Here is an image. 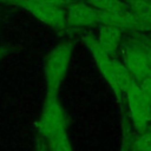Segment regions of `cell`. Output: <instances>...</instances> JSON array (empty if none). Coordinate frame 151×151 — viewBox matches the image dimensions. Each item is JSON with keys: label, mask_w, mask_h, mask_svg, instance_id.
Masks as SVG:
<instances>
[{"label": "cell", "mask_w": 151, "mask_h": 151, "mask_svg": "<svg viewBox=\"0 0 151 151\" xmlns=\"http://www.w3.org/2000/svg\"><path fill=\"white\" fill-rule=\"evenodd\" d=\"M131 136H132V133H130L129 130H124L122 151H131V149H130V139H131Z\"/></svg>", "instance_id": "15"}, {"label": "cell", "mask_w": 151, "mask_h": 151, "mask_svg": "<svg viewBox=\"0 0 151 151\" xmlns=\"http://www.w3.org/2000/svg\"><path fill=\"white\" fill-rule=\"evenodd\" d=\"M66 29H77L99 25L100 11L90 6L83 0L71 1L66 7Z\"/></svg>", "instance_id": "8"}, {"label": "cell", "mask_w": 151, "mask_h": 151, "mask_svg": "<svg viewBox=\"0 0 151 151\" xmlns=\"http://www.w3.org/2000/svg\"><path fill=\"white\" fill-rule=\"evenodd\" d=\"M5 4H11L21 7L35 19L50 26L54 31L63 33L66 31V11L65 7H58L53 5H47L33 0H0Z\"/></svg>", "instance_id": "5"}, {"label": "cell", "mask_w": 151, "mask_h": 151, "mask_svg": "<svg viewBox=\"0 0 151 151\" xmlns=\"http://www.w3.org/2000/svg\"><path fill=\"white\" fill-rule=\"evenodd\" d=\"M47 146L50 151H73L67 132L63 133L60 137L54 139L52 143L47 144Z\"/></svg>", "instance_id": "13"}, {"label": "cell", "mask_w": 151, "mask_h": 151, "mask_svg": "<svg viewBox=\"0 0 151 151\" xmlns=\"http://www.w3.org/2000/svg\"><path fill=\"white\" fill-rule=\"evenodd\" d=\"M68 1H70V2H71V1H77V0H68Z\"/></svg>", "instance_id": "18"}, {"label": "cell", "mask_w": 151, "mask_h": 151, "mask_svg": "<svg viewBox=\"0 0 151 151\" xmlns=\"http://www.w3.org/2000/svg\"><path fill=\"white\" fill-rule=\"evenodd\" d=\"M35 126L39 138L45 140L46 144L67 132V117L58 96H46Z\"/></svg>", "instance_id": "3"}, {"label": "cell", "mask_w": 151, "mask_h": 151, "mask_svg": "<svg viewBox=\"0 0 151 151\" xmlns=\"http://www.w3.org/2000/svg\"><path fill=\"white\" fill-rule=\"evenodd\" d=\"M151 33V0H123Z\"/></svg>", "instance_id": "10"}, {"label": "cell", "mask_w": 151, "mask_h": 151, "mask_svg": "<svg viewBox=\"0 0 151 151\" xmlns=\"http://www.w3.org/2000/svg\"><path fill=\"white\" fill-rule=\"evenodd\" d=\"M11 52V48L9 47H5V46H0V60Z\"/></svg>", "instance_id": "17"}, {"label": "cell", "mask_w": 151, "mask_h": 151, "mask_svg": "<svg viewBox=\"0 0 151 151\" xmlns=\"http://www.w3.org/2000/svg\"><path fill=\"white\" fill-rule=\"evenodd\" d=\"M131 151H151V127L131 136Z\"/></svg>", "instance_id": "11"}, {"label": "cell", "mask_w": 151, "mask_h": 151, "mask_svg": "<svg viewBox=\"0 0 151 151\" xmlns=\"http://www.w3.org/2000/svg\"><path fill=\"white\" fill-rule=\"evenodd\" d=\"M99 25H110L119 28L123 32H131L133 34H146L149 33L144 24L137 18V15L129 8H120L114 11L100 12Z\"/></svg>", "instance_id": "7"}, {"label": "cell", "mask_w": 151, "mask_h": 151, "mask_svg": "<svg viewBox=\"0 0 151 151\" xmlns=\"http://www.w3.org/2000/svg\"><path fill=\"white\" fill-rule=\"evenodd\" d=\"M125 103L136 133L147 130L151 126V100L134 80L126 88Z\"/></svg>", "instance_id": "4"}, {"label": "cell", "mask_w": 151, "mask_h": 151, "mask_svg": "<svg viewBox=\"0 0 151 151\" xmlns=\"http://www.w3.org/2000/svg\"><path fill=\"white\" fill-rule=\"evenodd\" d=\"M33 1L42 2V4H47V5H53V6H58V7H66L70 4L68 0H33Z\"/></svg>", "instance_id": "14"}, {"label": "cell", "mask_w": 151, "mask_h": 151, "mask_svg": "<svg viewBox=\"0 0 151 151\" xmlns=\"http://www.w3.org/2000/svg\"><path fill=\"white\" fill-rule=\"evenodd\" d=\"M35 151H50V150H48V146H47V144H46V142L42 140L41 138H39V139L37 140Z\"/></svg>", "instance_id": "16"}, {"label": "cell", "mask_w": 151, "mask_h": 151, "mask_svg": "<svg viewBox=\"0 0 151 151\" xmlns=\"http://www.w3.org/2000/svg\"><path fill=\"white\" fill-rule=\"evenodd\" d=\"M83 40L87 50L90 51L93 60L96 61L101 76L104 77L106 83L110 85L111 90L113 91L118 104L120 106H124L126 88L133 80L130 72L127 71L123 61L106 54L99 47L97 39L94 37L85 35Z\"/></svg>", "instance_id": "1"}, {"label": "cell", "mask_w": 151, "mask_h": 151, "mask_svg": "<svg viewBox=\"0 0 151 151\" xmlns=\"http://www.w3.org/2000/svg\"><path fill=\"white\" fill-rule=\"evenodd\" d=\"M83 1H85L86 4H88L90 6L94 7L100 12L114 11L127 7V5L123 0H83Z\"/></svg>", "instance_id": "12"}, {"label": "cell", "mask_w": 151, "mask_h": 151, "mask_svg": "<svg viewBox=\"0 0 151 151\" xmlns=\"http://www.w3.org/2000/svg\"><path fill=\"white\" fill-rule=\"evenodd\" d=\"M120 50L123 63L134 81L142 80L151 72V64L144 50L133 38L122 42Z\"/></svg>", "instance_id": "6"}, {"label": "cell", "mask_w": 151, "mask_h": 151, "mask_svg": "<svg viewBox=\"0 0 151 151\" xmlns=\"http://www.w3.org/2000/svg\"><path fill=\"white\" fill-rule=\"evenodd\" d=\"M123 31L110 25H99L97 42L99 47L110 57L116 58L123 42Z\"/></svg>", "instance_id": "9"}, {"label": "cell", "mask_w": 151, "mask_h": 151, "mask_svg": "<svg viewBox=\"0 0 151 151\" xmlns=\"http://www.w3.org/2000/svg\"><path fill=\"white\" fill-rule=\"evenodd\" d=\"M73 42L67 40L53 47L44 59V79L46 85V96H58L61 83L64 81L71 55Z\"/></svg>", "instance_id": "2"}]
</instances>
